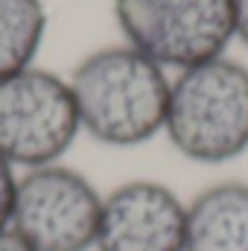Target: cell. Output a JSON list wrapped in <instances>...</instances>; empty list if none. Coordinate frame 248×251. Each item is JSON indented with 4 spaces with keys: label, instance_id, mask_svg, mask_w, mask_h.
I'll return each mask as SVG.
<instances>
[{
    "label": "cell",
    "instance_id": "6",
    "mask_svg": "<svg viewBox=\"0 0 248 251\" xmlns=\"http://www.w3.org/2000/svg\"><path fill=\"white\" fill-rule=\"evenodd\" d=\"M94 251H187V201L155 178L117 184L102 196Z\"/></svg>",
    "mask_w": 248,
    "mask_h": 251
},
{
    "label": "cell",
    "instance_id": "3",
    "mask_svg": "<svg viewBox=\"0 0 248 251\" xmlns=\"http://www.w3.org/2000/svg\"><path fill=\"white\" fill-rule=\"evenodd\" d=\"M82 134L70 82L47 67L0 79V155L18 170L62 164Z\"/></svg>",
    "mask_w": 248,
    "mask_h": 251
},
{
    "label": "cell",
    "instance_id": "7",
    "mask_svg": "<svg viewBox=\"0 0 248 251\" xmlns=\"http://www.w3.org/2000/svg\"><path fill=\"white\" fill-rule=\"evenodd\" d=\"M187 251H248V181L225 178L187 201Z\"/></svg>",
    "mask_w": 248,
    "mask_h": 251
},
{
    "label": "cell",
    "instance_id": "8",
    "mask_svg": "<svg viewBox=\"0 0 248 251\" xmlns=\"http://www.w3.org/2000/svg\"><path fill=\"white\" fill-rule=\"evenodd\" d=\"M47 24L44 0H0V79L35 64Z\"/></svg>",
    "mask_w": 248,
    "mask_h": 251
},
{
    "label": "cell",
    "instance_id": "10",
    "mask_svg": "<svg viewBox=\"0 0 248 251\" xmlns=\"http://www.w3.org/2000/svg\"><path fill=\"white\" fill-rule=\"evenodd\" d=\"M234 38L248 47V0H234Z\"/></svg>",
    "mask_w": 248,
    "mask_h": 251
},
{
    "label": "cell",
    "instance_id": "1",
    "mask_svg": "<svg viewBox=\"0 0 248 251\" xmlns=\"http://www.w3.org/2000/svg\"><path fill=\"white\" fill-rule=\"evenodd\" d=\"M79 123L111 149H134L164 131L173 79L158 62L128 44L88 53L70 73Z\"/></svg>",
    "mask_w": 248,
    "mask_h": 251
},
{
    "label": "cell",
    "instance_id": "5",
    "mask_svg": "<svg viewBox=\"0 0 248 251\" xmlns=\"http://www.w3.org/2000/svg\"><path fill=\"white\" fill-rule=\"evenodd\" d=\"M102 196L88 176L67 164L24 170L9 228L35 251H94Z\"/></svg>",
    "mask_w": 248,
    "mask_h": 251
},
{
    "label": "cell",
    "instance_id": "9",
    "mask_svg": "<svg viewBox=\"0 0 248 251\" xmlns=\"http://www.w3.org/2000/svg\"><path fill=\"white\" fill-rule=\"evenodd\" d=\"M15 190H18V170L0 155V231L9 228V222H12Z\"/></svg>",
    "mask_w": 248,
    "mask_h": 251
},
{
    "label": "cell",
    "instance_id": "2",
    "mask_svg": "<svg viewBox=\"0 0 248 251\" xmlns=\"http://www.w3.org/2000/svg\"><path fill=\"white\" fill-rule=\"evenodd\" d=\"M164 134L193 164L219 167L243 158L248 152V67L219 56L178 70Z\"/></svg>",
    "mask_w": 248,
    "mask_h": 251
},
{
    "label": "cell",
    "instance_id": "11",
    "mask_svg": "<svg viewBox=\"0 0 248 251\" xmlns=\"http://www.w3.org/2000/svg\"><path fill=\"white\" fill-rule=\"evenodd\" d=\"M0 251H35L18 231H12V228H3L0 231Z\"/></svg>",
    "mask_w": 248,
    "mask_h": 251
},
{
    "label": "cell",
    "instance_id": "4",
    "mask_svg": "<svg viewBox=\"0 0 248 251\" xmlns=\"http://www.w3.org/2000/svg\"><path fill=\"white\" fill-rule=\"evenodd\" d=\"M123 44L164 70L225 56L234 41V0H114Z\"/></svg>",
    "mask_w": 248,
    "mask_h": 251
}]
</instances>
